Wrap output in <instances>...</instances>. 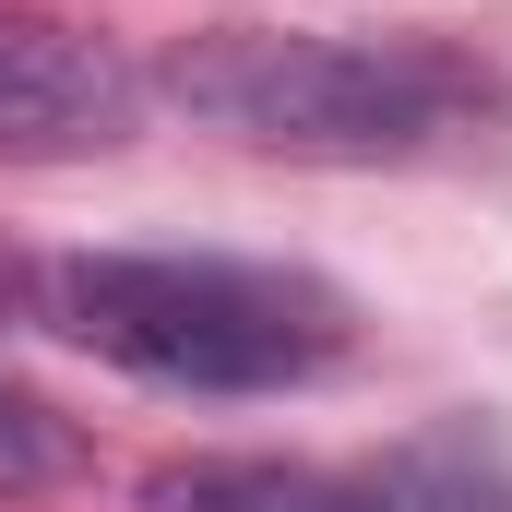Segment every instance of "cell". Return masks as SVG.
I'll use <instances>...</instances> for the list:
<instances>
[{"label":"cell","mask_w":512,"mask_h":512,"mask_svg":"<svg viewBox=\"0 0 512 512\" xmlns=\"http://www.w3.org/2000/svg\"><path fill=\"white\" fill-rule=\"evenodd\" d=\"M167 96L203 131L286 155V167H429L465 155L501 84L429 36H298V24H215L167 60Z\"/></svg>","instance_id":"obj_1"},{"label":"cell","mask_w":512,"mask_h":512,"mask_svg":"<svg viewBox=\"0 0 512 512\" xmlns=\"http://www.w3.org/2000/svg\"><path fill=\"white\" fill-rule=\"evenodd\" d=\"M48 310L108 370H143L179 393H286L358 346L346 286L239 251H84L48 274Z\"/></svg>","instance_id":"obj_2"},{"label":"cell","mask_w":512,"mask_h":512,"mask_svg":"<svg viewBox=\"0 0 512 512\" xmlns=\"http://www.w3.org/2000/svg\"><path fill=\"white\" fill-rule=\"evenodd\" d=\"M131 120H143V84L120 48L0 12V155H108L131 143Z\"/></svg>","instance_id":"obj_3"},{"label":"cell","mask_w":512,"mask_h":512,"mask_svg":"<svg viewBox=\"0 0 512 512\" xmlns=\"http://www.w3.org/2000/svg\"><path fill=\"white\" fill-rule=\"evenodd\" d=\"M143 512H382L358 465H310V453H191L155 465Z\"/></svg>","instance_id":"obj_4"},{"label":"cell","mask_w":512,"mask_h":512,"mask_svg":"<svg viewBox=\"0 0 512 512\" xmlns=\"http://www.w3.org/2000/svg\"><path fill=\"white\" fill-rule=\"evenodd\" d=\"M358 477L382 512H512V441L489 417H429V429L382 441Z\"/></svg>","instance_id":"obj_5"},{"label":"cell","mask_w":512,"mask_h":512,"mask_svg":"<svg viewBox=\"0 0 512 512\" xmlns=\"http://www.w3.org/2000/svg\"><path fill=\"white\" fill-rule=\"evenodd\" d=\"M60 465H72V429L0 370V489H36V477H60Z\"/></svg>","instance_id":"obj_6"},{"label":"cell","mask_w":512,"mask_h":512,"mask_svg":"<svg viewBox=\"0 0 512 512\" xmlns=\"http://www.w3.org/2000/svg\"><path fill=\"white\" fill-rule=\"evenodd\" d=\"M24 286H36V274H24V262L0 251V322H12V310H24Z\"/></svg>","instance_id":"obj_7"}]
</instances>
